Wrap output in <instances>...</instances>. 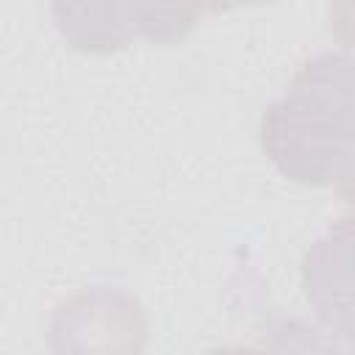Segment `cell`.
Returning a JSON list of instances; mask_svg holds the SVG:
<instances>
[{
	"label": "cell",
	"mask_w": 355,
	"mask_h": 355,
	"mask_svg": "<svg viewBox=\"0 0 355 355\" xmlns=\"http://www.w3.org/2000/svg\"><path fill=\"white\" fill-rule=\"evenodd\" d=\"M55 17L64 33L92 50L116 47L128 31L139 28L136 0H55Z\"/></svg>",
	"instance_id": "1"
}]
</instances>
